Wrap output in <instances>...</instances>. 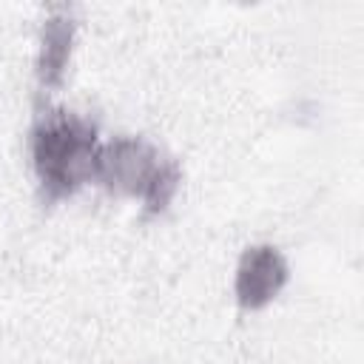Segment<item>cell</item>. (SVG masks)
Instances as JSON below:
<instances>
[{"label":"cell","mask_w":364,"mask_h":364,"mask_svg":"<svg viewBox=\"0 0 364 364\" xmlns=\"http://www.w3.org/2000/svg\"><path fill=\"white\" fill-rule=\"evenodd\" d=\"M100 145L91 119L54 105L40 108L31 125V162L43 196L57 202L91 182Z\"/></svg>","instance_id":"6da1fadb"},{"label":"cell","mask_w":364,"mask_h":364,"mask_svg":"<svg viewBox=\"0 0 364 364\" xmlns=\"http://www.w3.org/2000/svg\"><path fill=\"white\" fill-rule=\"evenodd\" d=\"M165 162L168 159H162L159 151L148 139L117 136L100 145L97 165H94V182H100L111 193L145 199V193L151 191Z\"/></svg>","instance_id":"7a4b0ae2"},{"label":"cell","mask_w":364,"mask_h":364,"mask_svg":"<svg viewBox=\"0 0 364 364\" xmlns=\"http://www.w3.org/2000/svg\"><path fill=\"white\" fill-rule=\"evenodd\" d=\"M287 262L273 245H253L239 256L233 276V296L242 310H259L270 304L287 284Z\"/></svg>","instance_id":"3957f363"},{"label":"cell","mask_w":364,"mask_h":364,"mask_svg":"<svg viewBox=\"0 0 364 364\" xmlns=\"http://www.w3.org/2000/svg\"><path fill=\"white\" fill-rule=\"evenodd\" d=\"M74 43V20L68 11H57L46 17L40 31V51H37V82L43 91H51L63 82L68 57Z\"/></svg>","instance_id":"277c9868"},{"label":"cell","mask_w":364,"mask_h":364,"mask_svg":"<svg viewBox=\"0 0 364 364\" xmlns=\"http://www.w3.org/2000/svg\"><path fill=\"white\" fill-rule=\"evenodd\" d=\"M179 182H182V171H179V165H176L173 159H168V162L162 165L159 176L154 179L151 191H148V193H145V199H142V202H145V213H148V216L162 213V210L171 205V199L176 196Z\"/></svg>","instance_id":"5b68a950"}]
</instances>
